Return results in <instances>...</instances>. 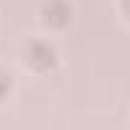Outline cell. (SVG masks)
I'll list each match as a JSON object with an SVG mask.
<instances>
[{"mask_svg":"<svg viewBox=\"0 0 130 130\" xmlns=\"http://www.w3.org/2000/svg\"><path fill=\"white\" fill-rule=\"evenodd\" d=\"M13 89V74L5 72V69H0V100H5Z\"/></svg>","mask_w":130,"mask_h":130,"instance_id":"obj_3","label":"cell"},{"mask_svg":"<svg viewBox=\"0 0 130 130\" xmlns=\"http://www.w3.org/2000/svg\"><path fill=\"white\" fill-rule=\"evenodd\" d=\"M41 21L48 28H67L72 23V5L67 0H46L41 8Z\"/></svg>","mask_w":130,"mask_h":130,"instance_id":"obj_2","label":"cell"},{"mask_svg":"<svg viewBox=\"0 0 130 130\" xmlns=\"http://www.w3.org/2000/svg\"><path fill=\"white\" fill-rule=\"evenodd\" d=\"M26 64L33 72H41V74L54 72L56 64H59V51H56V46L51 41L36 38V41H31V46L26 51Z\"/></svg>","mask_w":130,"mask_h":130,"instance_id":"obj_1","label":"cell"}]
</instances>
